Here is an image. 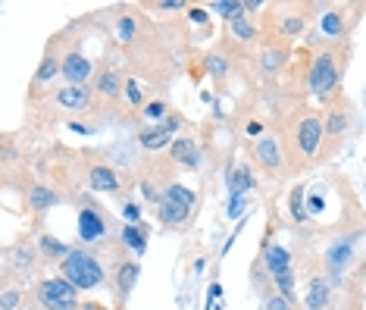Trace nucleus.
Returning <instances> with one entry per match:
<instances>
[{
	"label": "nucleus",
	"mask_w": 366,
	"mask_h": 310,
	"mask_svg": "<svg viewBox=\"0 0 366 310\" xmlns=\"http://www.w3.org/2000/svg\"><path fill=\"white\" fill-rule=\"evenodd\" d=\"M170 157L172 163H182L185 169H197L201 167V148L191 135H179L172 144H170Z\"/></svg>",
	"instance_id": "4468645a"
},
{
	"label": "nucleus",
	"mask_w": 366,
	"mask_h": 310,
	"mask_svg": "<svg viewBox=\"0 0 366 310\" xmlns=\"http://www.w3.org/2000/svg\"><path fill=\"white\" fill-rule=\"evenodd\" d=\"M60 276L69 285H76L78 292H88V288H100V285H104L107 273H104V263H100L94 254L76 248V251H69V257L60 263Z\"/></svg>",
	"instance_id": "7ed1b4c3"
},
{
	"label": "nucleus",
	"mask_w": 366,
	"mask_h": 310,
	"mask_svg": "<svg viewBox=\"0 0 366 310\" xmlns=\"http://www.w3.org/2000/svg\"><path fill=\"white\" fill-rule=\"evenodd\" d=\"M57 194H54V189H47V185H32L28 189V210L32 213H44L47 207H54L57 204Z\"/></svg>",
	"instance_id": "5701e85b"
},
{
	"label": "nucleus",
	"mask_w": 366,
	"mask_h": 310,
	"mask_svg": "<svg viewBox=\"0 0 366 310\" xmlns=\"http://www.w3.org/2000/svg\"><path fill=\"white\" fill-rule=\"evenodd\" d=\"M360 276H363V279H366V263H363V266H360Z\"/></svg>",
	"instance_id": "37998d69"
},
{
	"label": "nucleus",
	"mask_w": 366,
	"mask_h": 310,
	"mask_svg": "<svg viewBox=\"0 0 366 310\" xmlns=\"http://www.w3.org/2000/svg\"><path fill=\"white\" fill-rule=\"evenodd\" d=\"M219 294H223V285H219V282H213V285H210V301H216Z\"/></svg>",
	"instance_id": "a19ab883"
},
{
	"label": "nucleus",
	"mask_w": 366,
	"mask_h": 310,
	"mask_svg": "<svg viewBox=\"0 0 366 310\" xmlns=\"http://www.w3.org/2000/svg\"><path fill=\"white\" fill-rule=\"evenodd\" d=\"M203 66H207V72H213V76H225V72H229V63L219 54H210L207 60H203Z\"/></svg>",
	"instance_id": "72a5a7b5"
},
{
	"label": "nucleus",
	"mask_w": 366,
	"mask_h": 310,
	"mask_svg": "<svg viewBox=\"0 0 366 310\" xmlns=\"http://www.w3.org/2000/svg\"><path fill=\"white\" fill-rule=\"evenodd\" d=\"M326 207V198L323 194H310V201H307V213H319Z\"/></svg>",
	"instance_id": "4c0bfd02"
},
{
	"label": "nucleus",
	"mask_w": 366,
	"mask_h": 310,
	"mask_svg": "<svg viewBox=\"0 0 366 310\" xmlns=\"http://www.w3.org/2000/svg\"><path fill=\"white\" fill-rule=\"evenodd\" d=\"M116 35H119V41H135V35H138V28H135V19L131 16H119V23H116Z\"/></svg>",
	"instance_id": "2f4dec72"
},
{
	"label": "nucleus",
	"mask_w": 366,
	"mask_h": 310,
	"mask_svg": "<svg viewBox=\"0 0 366 310\" xmlns=\"http://www.w3.org/2000/svg\"><path fill=\"white\" fill-rule=\"evenodd\" d=\"M35 298H38V304L44 310H76L82 301H78V288L69 285L63 276L57 279H44L35 288Z\"/></svg>",
	"instance_id": "423d86ee"
},
{
	"label": "nucleus",
	"mask_w": 366,
	"mask_h": 310,
	"mask_svg": "<svg viewBox=\"0 0 366 310\" xmlns=\"http://www.w3.org/2000/svg\"><path fill=\"white\" fill-rule=\"evenodd\" d=\"M126 220L129 222H141V210H138V204H126Z\"/></svg>",
	"instance_id": "ea45409f"
},
{
	"label": "nucleus",
	"mask_w": 366,
	"mask_h": 310,
	"mask_svg": "<svg viewBox=\"0 0 366 310\" xmlns=\"http://www.w3.org/2000/svg\"><path fill=\"white\" fill-rule=\"evenodd\" d=\"M141 117H144V119H157V122H163L166 117H170V107H166V100H150V104H144Z\"/></svg>",
	"instance_id": "7c9ffc66"
},
{
	"label": "nucleus",
	"mask_w": 366,
	"mask_h": 310,
	"mask_svg": "<svg viewBox=\"0 0 366 310\" xmlns=\"http://www.w3.org/2000/svg\"><path fill=\"white\" fill-rule=\"evenodd\" d=\"M225 185H229V198H238V194H247L254 189V172L247 163H238V167H229L225 172Z\"/></svg>",
	"instance_id": "a211bd4d"
},
{
	"label": "nucleus",
	"mask_w": 366,
	"mask_h": 310,
	"mask_svg": "<svg viewBox=\"0 0 366 310\" xmlns=\"http://www.w3.org/2000/svg\"><path fill=\"white\" fill-rule=\"evenodd\" d=\"M266 310H295V304H291L288 298H282L279 292H273V294L266 298Z\"/></svg>",
	"instance_id": "c9c22d12"
},
{
	"label": "nucleus",
	"mask_w": 366,
	"mask_h": 310,
	"mask_svg": "<svg viewBox=\"0 0 366 310\" xmlns=\"http://www.w3.org/2000/svg\"><path fill=\"white\" fill-rule=\"evenodd\" d=\"M260 263H263V270L269 273V279L295 270V261H291V254L282 248V244H266V248H263V261Z\"/></svg>",
	"instance_id": "dca6fc26"
},
{
	"label": "nucleus",
	"mask_w": 366,
	"mask_h": 310,
	"mask_svg": "<svg viewBox=\"0 0 366 310\" xmlns=\"http://www.w3.org/2000/svg\"><path fill=\"white\" fill-rule=\"evenodd\" d=\"M126 91V82H122V72L110 69V66H100L98 69V78H94V95L104 97V100H116Z\"/></svg>",
	"instance_id": "2eb2a0df"
},
{
	"label": "nucleus",
	"mask_w": 366,
	"mask_h": 310,
	"mask_svg": "<svg viewBox=\"0 0 366 310\" xmlns=\"http://www.w3.org/2000/svg\"><path fill=\"white\" fill-rule=\"evenodd\" d=\"M188 19L197 23V25H203L207 23V10H203V6H191V10H188Z\"/></svg>",
	"instance_id": "58836bf2"
},
{
	"label": "nucleus",
	"mask_w": 366,
	"mask_h": 310,
	"mask_svg": "<svg viewBox=\"0 0 366 310\" xmlns=\"http://www.w3.org/2000/svg\"><path fill=\"white\" fill-rule=\"evenodd\" d=\"M76 310H104V307H100V304H91V301H82V304H78Z\"/></svg>",
	"instance_id": "79ce46f5"
},
{
	"label": "nucleus",
	"mask_w": 366,
	"mask_h": 310,
	"mask_svg": "<svg viewBox=\"0 0 366 310\" xmlns=\"http://www.w3.org/2000/svg\"><path fill=\"white\" fill-rule=\"evenodd\" d=\"M57 72H63V63L57 60L54 54H47L41 60V66H38V72H35V78H32V88H41L44 82H50V78L57 76Z\"/></svg>",
	"instance_id": "393cba45"
},
{
	"label": "nucleus",
	"mask_w": 366,
	"mask_h": 310,
	"mask_svg": "<svg viewBox=\"0 0 366 310\" xmlns=\"http://www.w3.org/2000/svg\"><path fill=\"white\" fill-rule=\"evenodd\" d=\"M247 210V194H238V198H229V210H225V216L229 220H241Z\"/></svg>",
	"instance_id": "473e14b6"
},
{
	"label": "nucleus",
	"mask_w": 366,
	"mask_h": 310,
	"mask_svg": "<svg viewBox=\"0 0 366 310\" xmlns=\"http://www.w3.org/2000/svg\"><path fill=\"white\" fill-rule=\"evenodd\" d=\"M260 63H263V69L266 72H279L285 63H288V50L285 47H266L260 54Z\"/></svg>",
	"instance_id": "bb28decb"
},
{
	"label": "nucleus",
	"mask_w": 366,
	"mask_h": 310,
	"mask_svg": "<svg viewBox=\"0 0 366 310\" xmlns=\"http://www.w3.org/2000/svg\"><path fill=\"white\" fill-rule=\"evenodd\" d=\"M148 235H150V229L144 226V222H129V226H122V244L135 251L138 257L148 254Z\"/></svg>",
	"instance_id": "6ab92c4d"
},
{
	"label": "nucleus",
	"mask_w": 366,
	"mask_h": 310,
	"mask_svg": "<svg viewBox=\"0 0 366 310\" xmlns=\"http://www.w3.org/2000/svg\"><path fill=\"white\" fill-rule=\"evenodd\" d=\"M38 251H41V257H47V263H57L60 266L66 257H69V244H63V242H57L54 235H41L38 239Z\"/></svg>",
	"instance_id": "4be33fe9"
},
{
	"label": "nucleus",
	"mask_w": 366,
	"mask_h": 310,
	"mask_svg": "<svg viewBox=\"0 0 366 310\" xmlns=\"http://www.w3.org/2000/svg\"><path fill=\"white\" fill-rule=\"evenodd\" d=\"M126 97H129L131 107H141L144 104V91H141V85H138L135 78H126Z\"/></svg>",
	"instance_id": "f704fd0d"
},
{
	"label": "nucleus",
	"mask_w": 366,
	"mask_h": 310,
	"mask_svg": "<svg viewBox=\"0 0 366 310\" xmlns=\"http://www.w3.org/2000/svg\"><path fill=\"white\" fill-rule=\"evenodd\" d=\"M19 301H22V292H19V288H6V292H4V301H0V307H4V310H13V307L19 304Z\"/></svg>",
	"instance_id": "e433bc0d"
},
{
	"label": "nucleus",
	"mask_w": 366,
	"mask_h": 310,
	"mask_svg": "<svg viewBox=\"0 0 366 310\" xmlns=\"http://www.w3.org/2000/svg\"><path fill=\"white\" fill-rule=\"evenodd\" d=\"M91 72H94V63L88 60L85 54H78V50H69V54L63 56L66 85H85L88 78H91Z\"/></svg>",
	"instance_id": "ddd939ff"
},
{
	"label": "nucleus",
	"mask_w": 366,
	"mask_h": 310,
	"mask_svg": "<svg viewBox=\"0 0 366 310\" xmlns=\"http://www.w3.org/2000/svg\"><path fill=\"white\" fill-rule=\"evenodd\" d=\"M232 38L235 41H244V44H251V41H257L260 38V32H257V25L251 23V19H238V23H232Z\"/></svg>",
	"instance_id": "c85d7f7f"
},
{
	"label": "nucleus",
	"mask_w": 366,
	"mask_h": 310,
	"mask_svg": "<svg viewBox=\"0 0 366 310\" xmlns=\"http://www.w3.org/2000/svg\"><path fill=\"white\" fill-rule=\"evenodd\" d=\"M138 273H141V266L135 261H119V270H116V294H119L122 301H126L131 294V288H135Z\"/></svg>",
	"instance_id": "412c9836"
},
{
	"label": "nucleus",
	"mask_w": 366,
	"mask_h": 310,
	"mask_svg": "<svg viewBox=\"0 0 366 310\" xmlns=\"http://www.w3.org/2000/svg\"><path fill=\"white\" fill-rule=\"evenodd\" d=\"M273 288L282 294V298H288L291 304H297V276H295V270H291V273H282V276H276V279H273Z\"/></svg>",
	"instance_id": "a878e982"
},
{
	"label": "nucleus",
	"mask_w": 366,
	"mask_h": 310,
	"mask_svg": "<svg viewBox=\"0 0 366 310\" xmlns=\"http://www.w3.org/2000/svg\"><path fill=\"white\" fill-rule=\"evenodd\" d=\"M254 157H257V163L263 169L269 172V176H279V172L285 169V150H282V144L279 138H260L257 144H254Z\"/></svg>",
	"instance_id": "9b49d317"
},
{
	"label": "nucleus",
	"mask_w": 366,
	"mask_h": 310,
	"mask_svg": "<svg viewBox=\"0 0 366 310\" xmlns=\"http://www.w3.org/2000/svg\"><path fill=\"white\" fill-rule=\"evenodd\" d=\"M348 261H350V242H338L329 251V266H332V270H341Z\"/></svg>",
	"instance_id": "c756f323"
},
{
	"label": "nucleus",
	"mask_w": 366,
	"mask_h": 310,
	"mask_svg": "<svg viewBox=\"0 0 366 310\" xmlns=\"http://www.w3.org/2000/svg\"><path fill=\"white\" fill-rule=\"evenodd\" d=\"M291 6V13H273L269 10L266 13V19H269V28L276 32V38H285V41H291V38H297V35H304V25H307V6H295V4H288Z\"/></svg>",
	"instance_id": "6e6552de"
},
{
	"label": "nucleus",
	"mask_w": 366,
	"mask_h": 310,
	"mask_svg": "<svg viewBox=\"0 0 366 310\" xmlns=\"http://www.w3.org/2000/svg\"><path fill=\"white\" fill-rule=\"evenodd\" d=\"M191 210H194L191 204H185V201L172 198V194H166V191H163V198H160V204H157L160 222H163V226H172V229L188 226V220H191Z\"/></svg>",
	"instance_id": "9d476101"
},
{
	"label": "nucleus",
	"mask_w": 366,
	"mask_h": 310,
	"mask_svg": "<svg viewBox=\"0 0 366 310\" xmlns=\"http://www.w3.org/2000/svg\"><path fill=\"white\" fill-rule=\"evenodd\" d=\"M366 4H335L323 6V16H319V32L329 41H348V35L354 32V25L360 23Z\"/></svg>",
	"instance_id": "20e7f679"
},
{
	"label": "nucleus",
	"mask_w": 366,
	"mask_h": 310,
	"mask_svg": "<svg viewBox=\"0 0 366 310\" xmlns=\"http://www.w3.org/2000/svg\"><path fill=\"white\" fill-rule=\"evenodd\" d=\"M304 198H307V189H304V185H295V189H291V198H288V213H291V220H295V222H307V220H310Z\"/></svg>",
	"instance_id": "b1692460"
},
{
	"label": "nucleus",
	"mask_w": 366,
	"mask_h": 310,
	"mask_svg": "<svg viewBox=\"0 0 366 310\" xmlns=\"http://www.w3.org/2000/svg\"><path fill=\"white\" fill-rule=\"evenodd\" d=\"M350 122H354V104H350L348 97L338 95L332 104H326V141H323V150H319L323 160L338 150V144H341V138H345Z\"/></svg>",
	"instance_id": "39448f33"
},
{
	"label": "nucleus",
	"mask_w": 366,
	"mask_h": 310,
	"mask_svg": "<svg viewBox=\"0 0 366 310\" xmlns=\"http://www.w3.org/2000/svg\"><path fill=\"white\" fill-rule=\"evenodd\" d=\"M88 185H91L94 191H119V179H116V172L104 167V163H94V167L88 169Z\"/></svg>",
	"instance_id": "aec40b11"
},
{
	"label": "nucleus",
	"mask_w": 366,
	"mask_h": 310,
	"mask_svg": "<svg viewBox=\"0 0 366 310\" xmlns=\"http://www.w3.org/2000/svg\"><path fill=\"white\" fill-rule=\"evenodd\" d=\"M182 126H185V119H182L179 113L172 110L163 122H157V126L138 132V144H141V148H148V150H160V148H166V144H172L175 138H179V129Z\"/></svg>",
	"instance_id": "0eeeda50"
},
{
	"label": "nucleus",
	"mask_w": 366,
	"mask_h": 310,
	"mask_svg": "<svg viewBox=\"0 0 366 310\" xmlns=\"http://www.w3.org/2000/svg\"><path fill=\"white\" fill-rule=\"evenodd\" d=\"M57 104L66 107L72 113H82V110H91L94 104V91L88 85H66V88L57 91Z\"/></svg>",
	"instance_id": "f8f14e48"
},
{
	"label": "nucleus",
	"mask_w": 366,
	"mask_h": 310,
	"mask_svg": "<svg viewBox=\"0 0 366 310\" xmlns=\"http://www.w3.org/2000/svg\"><path fill=\"white\" fill-rule=\"evenodd\" d=\"M350 60V41H329L323 50H317L310 60V72H307V85L323 104H332L341 95L338 85Z\"/></svg>",
	"instance_id": "f03ea898"
},
{
	"label": "nucleus",
	"mask_w": 366,
	"mask_h": 310,
	"mask_svg": "<svg viewBox=\"0 0 366 310\" xmlns=\"http://www.w3.org/2000/svg\"><path fill=\"white\" fill-rule=\"evenodd\" d=\"M213 10L223 19H229V23H238V19L247 16V6L241 4V0H219V4H213Z\"/></svg>",
	"instance_id": "cd10ccee"
},
{
	"label": "nucleus",
	"mask_w": 366,
	"mask_h": 310,
	"mask_svg": "<svg viewBox=\"0 0 366 310\" xmlns=\"http://www.w3.org/2000/svg\"><path fill=\"white\" fill-rule=\"evenodd\" d=\"M332 304V282L326 276H313L307 282V307L310 310H329Z\"/></svg>",
	"instance_id": "f3484780"
},
{
	"label": "nucleus",
	"mask_w": 366,
	"mask_h": 310,
	"mask_svg": "<svg viewBox=\"0 0 366 310\" xmlns=\"http://www.w3.org/2000/svg\"><path fill=\"white\" fill-rule=\"evenodd\" d=\"M78 235H82V242H88V244L107 239V216L98 204H91V201H85L82 210H78Z\"/></svg>",
	"instance_id": "1a4fd4ad"
},
{
	"label": "nucleus",
	"mask_w": 366,
	"mask_h": 310,
	"mask_svg": "<svg viewBox=\"0 0 366 310\" xmlns=\"http://www.w3.org/2000/svg\"><path fill=\"white\" fill-rule=\"evenodd\" d=\"M326 141V113L323 110H301L288 129V141H285V160L291 169H307L310 163L319 160V150Z\"/></svg>",
	"instance_id": "f257e3e1"
}]
</instances>
